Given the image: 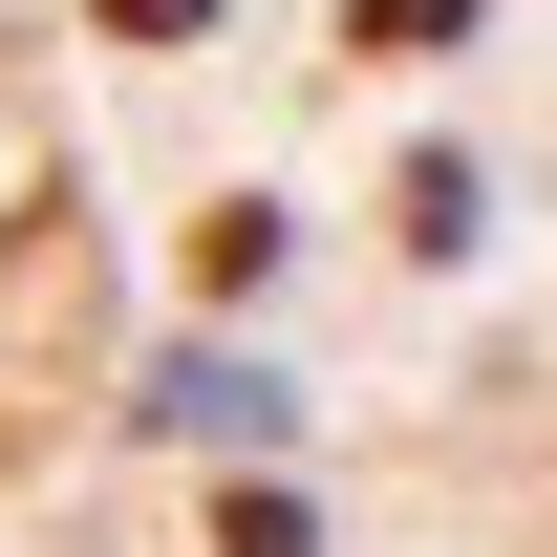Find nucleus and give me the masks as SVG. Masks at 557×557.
<instances>
[{
  "mask_svg": "<svg viewBox=\"0 0 557 557\" xmlns=\"http://www.w3.org/2000/svg\"><path fill=\"white\" fill-rule=\"evenodd\" d=\"M214 557H300V493H214Z\"/></svg>",
  "mask_w": 557,
  "mask_h": 557,
  "instance_id": "f257e3e1",
  "label": "nucleus"
},
{
  "mask_svg": "<svg viewBox=\"0 0 557 557\" xmlns=\"http://www.w3.org/2000/svg\"><path fill=\"white\" fill-rule=\"evenodd\" d=\"M0 472H22V408H0Z\"/></svg>",
  "mask_w": 557,
  "mask_h": 557,
  "instance_id": "20e7f679",
  "label": "nucleus"
},
{
  "mask_svg": "<svg viewBox=\"0 0 557 557\" xmlns=\"http://www.w3.org/2000/svg\"><path fill=\"white\" fill-rule=\"evenodd\" d=\"M86 22H108V44H194L214 0H86Z\"/></svg>",
  "mask_w": 557,
  "mask_h": 557,
  "instance_id": "7ed1b4c3",
  "label": "nucleus"
},
{
  "mask_svg": "<svg viewBox=\"0 0 557 557\" xmlns=\"http://www.w3.org/2000/svg\"><path fill=\"white\" fill-rule=\"evenodd\" d=\"M472 0H364V65H408V44H450Z\"/></svg>",
  "mask_w": 557,
  "mask_h": 557,
  "instance_id": "f03ea898",
  "label": "nucleus"
}]
</instances>
